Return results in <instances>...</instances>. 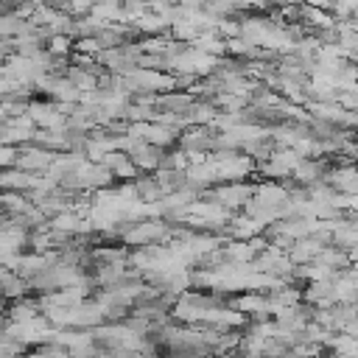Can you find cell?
<instances>
[{
	"label": "cell",
	"mask_w": 358,
	"mask_h": 358,
	"mask_svg": "<svg viewBox=\"0 0 358 358\" xmlns=\"http://www.w3.org/2000/svg\"><path fill=\"white\" fill-rule=\"evenodd\" d=\"M17 3H22V0H3V6H6V11H11Z\"/></svg>",
	"instance_id": "obj_15"
},
{
	"label": "cell",
	"mask_w": 358,
	"mask_h": 358,
	"mask_svg": "<svg viewBox=\"0 0 358 358\" xmlns=\"http://www.w3.org/2000/svg\"><path fill=\"white\" fill-rule=\"evenodd\" d=\"M324 246H327V243H322L316 235H308V238L294 241V246L288 249V257H291L296 266H305V263H313Z\"/></svg>",
	"instance_id": "obj_2"
},
{
	"label": "cell",
	"mask_w": 358,
	"mask_h": 358,
	"mask_svg": "<svg viewBox=\"0 0 358 358\" xmlns=\"http://www.w3.org/2000/svg\"><path fill=\"white\" fill-rule=\"evenodd\" d=\"M76 53H90V56H101L103 53V45L98 36H76V45H73Z\"/></svg>",
	"instance_id": "obj_12"
},
{
	"label": "cell",
	"mask_w": 358,
	"mask_h": 358,
	"mask_svg": "<svg viewBox=\"0 0 358 358\" xmlns=\"http://www.w3.org/2000/svg\"><path fill=\"white\" fill-rule=\"evenodd\" d=\"M59 151H50L45 145H36V143H25L20 145V159H17V168L28 171V173H45L53 159H56Z\"/></svg>",
	"instance_id": "obj_1"
},
{
	"label": "cell",
	"mask_w": 358,
	"mask_h": 358,
	"mask_svg": "<svg viewBox=\"0 0 358 358\" xmlns=\"http://www.w3.org/2000/svg\"><path fill=\"white\" fill-rule=\"evenodd\" d=\"M162 168H171V171H187L190 168V159H187V151L179 145V148H168L165 157H162Z\"/></svg>",
	"instance_id": "obj_9"
},
{
	"label": "cell",
	"mask_w": 358,
	"mask_h": 358,
	"mask_svg": "<svg viewBox=\"0 0 358 358\" xmlns=\"http://www.w3.org/2000/svg\"><path fill=\"white\" fill-rule=\"evenodd\" d=\"M324 344H316V341H299L291 347V358H324Z\"/></svg>",
	"instance_id": "obj_10"
},
{
	"label": "cell",
	"mask_w": 358,
	"mask_h": 358,
	"mask_svg": "<svg viewBox=\"0 0 358 358\" xmlns=\"http://www.w3.org/2000/svg\"><path fill=\"white\" fill-rule=\"evenodd\" d=\"M224 255H227V260L241 263V266H246V263H255V260H257V252L252 249V243H249V241H229V243L224 246Z\"/></svg>",
	"instance_id": "obj_5"
},
{
	"label": "cell",
	"mask_w": 358,
	"mask_h": 358,
	"mask_svg": "<svg viewBox=\"0 0 358 358\" xmlns=\"http://www.w3.org/2000/svg\"><path fill=\"white\" fill-rule=\"evenodd\" d=\"M3 291H6V299H8V302H14V299L28 296V291H34V288H31V282H28L22 274L3 268Z\"/></svg>",
	"instance_id": "obj_4"
},
{
	"label": "cell",
	"mask_w": 358,
	"mask_h": 358,
	"mask_svg": "<svg viewBox=\"0 0 358 358\" xmlns=\"http://www.w3.org/2000/svg\"><path fill=\"white\" fill-rule=\"evenodd\" d=\"M241 341H243V330H224V336H221V341L213 347V355L215 358H221V355H227V352H238L241 350Z\"/></svg>",
	"instance_id": "obj_8"
},
{
	"label": "cell",
	"mask_w": 358,
	"mask_h": 358,
	"mask_svg": "<svg viewBox=\"0 0 358 358\" xmlns=\"http://www.w3.org/2000/svg\"><path fill=\"white\" fill-rule=\"evenodd\" d=\"M0 185H3V190H20V193H28L31 185H34V173H28V171H22V168H3Z\"/></svg>",
	"instance_id": "obj_3"
},
{
	"label": "cell",
	"mask_w": 358,
	"mask_h": 358,
	"mask_svg": "<svg viewBox=\"0 0 358 358\" xmlns=\"http://www.w3.org/2000/svg\"><path fill=\"white\" fill-rule=\"evenodd\" d=\"M221 358H241V352H227V355H221Z\"/></svg>",
	"instance_id": "obj_16"
},
{
	"label": "cell",
	"mask_w": 358,
	"mask_h": 358,
	"mask_svg": "<svg viewBox=\"0 0 358 358\" xmlns=\"http://www.w3.org/2000/svg\"><path fill=\"white\" fill-rule=\"evenodd\" d=\"M73 45H76V39H73L70 34H50V36L45 39L48 53L56 56V59H67V56L73 53Z\"/></svg>",
	"instance_id": "obj_6"
},
{
	"label": "cell",
	"mask_w": 358,
	"mask_h": 358,
	"mask_svg": "<svg viewBox=\"0 0 358 358\" xmlns=\"http://www.w3.org/2000/svg\"><path fill=\"white\" fill-rule=\"evenodd\" d=\"M134 185H137V193H140L143 201H162V196H165V190L159 187V182H157L154 173H143Z\"/></svg>",
	"instance_id": "obj_7"
},
{
	"label": "cell",
	"mask_w": 358,
	"mask_h": 358,
	"mask_svg": "<svg viewBox=\"0 0 358 358\" xmlns=\"http://www.w3.org/2000/svg\"><path fill=\"white\" fill-rule=\"evenodd\" d=\"M215 31L224 36V39H238L243 36V20H235V17H221Z\"/></svg>",
	"instance_id": "obj_11"
},
{
	"label": "cell",
	"mask_w": 358,
	"mask_h": 358,
	"mask_svg": "<svg viewBox=\"0 0 358 358\" xmlns=\"http://www.w3.org/2000/svg\"><path fill=\"white\" fill-rule=\"evenodd\" d=\"M17 159H20V145L3 143V145H0V165H3V168H17Z\"/></svg>",
	"instance_id": "obj_14"
},
{
	"label": "cell",
	"mask_w": 358,
	"mask_h": 358,
	"mask_svg": "<svg viewBox=\"0 0 358 358\" xmlns=\"http://www.w3.org/2000/svg\"><path fill=\"white\" fill-rule=\"evenodd\" d=\"M36 350L42 352V358H73V352H70V347H64V344H56V341H48V344H39Z\"/></svg>",
	"instance_id": "obj_13"
}]
</instances>
